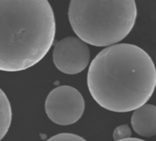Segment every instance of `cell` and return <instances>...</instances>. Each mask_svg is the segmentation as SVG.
<instances>
[{
  "mask_svg": "<svg viewBox=\"0 0 156 141\" xmlns=\"http://www.w3.org/2000/svg\"><path fill=\"white\" fill-rule=\"evenodd\" d=\"M87 86L103 108L126 113L145 105L156 87V68L150 55L133 44H115L92 60Z\"/></svg>",
  "mask_w": 156,
  "mask_h": 141,
  "instance_id": "obj_1",
  "label": "cell"
},
{
  "mask_svg": "<svg viewBox=\"0 0 156 141\" xmlns=\"http://www.w3.org/2000/svg\"><path fill=\"white\" fill-rule=\"evenodd\" d=\"M55 32L48 0H0V70L20 72L40 62Z\"/></svg>",
  "mask_w": 156,
  "mask_h": 141,
  "instance_id": "obj_2",
  "label": "cell"
},
{
  "mask_svg": "<svg viewBox=\"0 0 156 141\" xmlns=\"http://www.w3.org/2000/svg\"><path fill=\"white\" fill-rule=\"evenodd\" d=\"M68 17L78 38L92 46L105 47L129 34L137 7L135 0H71Z\"/></svg>",
  "mask_w": 156,
  "mask_h": 141,
  "instance_id": "obj_3",
  "label": "cell"
},
{
  "mask_svg": "<svg viewBox=\"0 0 156 141\" xmlns=\"http://www.w3.org/2000/svg\"><path fill=\"white\" fill-rule=\"evenodd\" d=\"M85 111V100L80 92L68 85L54 88L45 101V112L55 124L68 126L79 120Z\"/></svg>",
  "mask_w": 156,
  "mask_h": 141,
  "instance_id": "obj_4",
  "label": "cell"
},
{
  "mask_svg": "<svg viewBox=\"0 0 156 141\" xmlns=\"http://www.w3.org/2000/svg\"><path fill=\"white\" fill-rule=\"evenodd\" d=\"M52 59L60 72L66 74H76L87 67L90 60V50L87 43L80 38L67 37L56 43Z\"/></svg>",
  "mask_w": 156,
  "mask_h": 141,
  "instance_id": "obj_5",
  "label": "cell"
},
{
  "mask_svg": "<svg viewBox=\"0 0 156 141\" xmlns=\"http://www.w3.org/2000/svg\"><path fill=\"white\" fill-rule=\"evenodd\" d=\"M133 130L140 136L151 137L156 135V106L143 105L137 108L131 116Z\"/></svg>",
  "mask_w": 156,
  "mask_h": 141,
  "instance_id": "obj_6",
  "label": "cell"
},
{
  "mask_svg": "<svg viewBox=\"0 0 156 141\" xmlns=\"http://www.w3.org/2000/svg\"><path fill=\"white\" fill-rule=\"evenodd\" d=\"M12 120V110L10 102L0 88V141L7 135Z\"/></svg>",
  "mask_w": 156,
  "mask_h": 141,
  "instance_id": "obj_7",
  "label": "cell"
},
{
  "mask_svg": "<svg viewBox=\"0 0 156 141\" xmlns=\"http://www.w3.org/2000/svg\"><path fill=\"white\" fill-rule=\"evenodd\" d=\"M47 141H87L82 136L71 133H61L49 138Z\"/></svg>",
  "mask_w": 156,
  "mask_h": 141,
  "instance_id": "obj_8",
  "label": "cell"
},
{
  "mask_svg": "<svg viewBox=\"0 0 156 141\" xmlns=\"http://www.w3.org/2000/svg\"><path fill=\"white\" fill-rule=\"evenodd\" d=\"M130 136H131V131L127 125H122V126L116 127L113 133V137L115 141L129 138Z\"/></svg>",
  "mask_w": 156,
  "mask_h": 141,
  "instance_id": "obj_9",
  "label": "cell"
},
{
  "mask_svg": "<svg viewBox=\"0 0 156 141\" xmlns=\"http://www.w3.org/2000/svg\"><path fill=\"white\" fill-rule=\"evenodd\" d=\"M117 141H145V140H142L140 138H136V137H129V138L120 139V140H117Z\"/></svg>",
  "mask_w": 156,
  "mask_h": 141,
  "instance_id": "obj_10",
  "label": "cell"
}]
</instances>
